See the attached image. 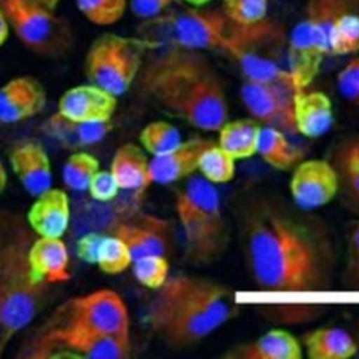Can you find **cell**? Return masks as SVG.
<instances>
[{"mask_svg": "<svg viewBox=\"0 0 359 359\" xmlns=\"http://www.w3.org/2000/svg\"><path fill=\"white\" fill-rule=\"evenodd\" d=\"M359 10V0H306L300 21L287 41V70L297 88H307L328 55V32L344 13Z\"/></svg>", "mask_w": 359, "mask_h": 359, "instance_id": "8992f818", "label": "cell"}, {"mask_svg": "<svg viewBox=\"0 0 359 359\" xmlns=\"http://www.w3.org/2000/svg\"><path fill=\"white\" fill-rule=\"evenodd\" d=\"M112 234L126 244L133 259L153 254L167 257L172 245L171 222L151 213H139L116 223Z\"/></svg>", "mask_w": 359, "mask_h": 359, "instance_id": "5bb4252c", "label": "cell"}, {"mask_svg": "<svg viewBox=\"0 0 359 359\" xmlns=\"http://www.w3.org/2000/svg\"><path fill=\"white\" fill-rule=\"evenodd\" d=\"M7 180H8V175H7V170L3 164V161L0 160V195L4 192L6 187H7Z\"/></svg>", "mask_w": 359, "mask_h": 359, "instance_id": "7bdbcfd3", "label": "cell"}, {"mask_svg": "<svg viewBox=\"0 0 359 359\" xmlns=\"http://www.w3.org/2000/svg\"><path fill=\"white\" fill-rule=\"evenodd\" d=\"M38 351V356L125 359L130 355V339L100 335L63 318L42 335Z\"/></svg>", "mask_w": 359, "mask_h": 359, "instance_id": "8fae6325", "label": "cell"}, {"mask_svg": "<svg viewBox=\"0 0 359 359\" xmlns=\"http://www.w3.org/2000/svg\"><path fill=\"white\" fill-rule=\"evenodd\" d=\"M255 154L271 168L278 171L292 170L302 157L300 151L290 143L287 133L262 125L258 133Z\"/></svg>", "mask_w": 359, "mask_h": 359, "instance_id": "f1b7e54d", "label": "cell"}, {"mask_svg": "<svg viewBox=\"0 0 359 359\" xmlns=\"http://www.w3.org/2000/svg\"><path fill=\"white\" fill-rule=\"evenodd\" d=\"M136 81L158 107L202 132H217L229 119L223 80L205 52L157 41Z\"/></svg>", "mask_w": 359, "mask_h": 359, "instance_id": "7a4b0ae2", "label": "cell"}, {"mask_svg": "<svg viewBox=\"0 0 359 359\" xmlns=\"http://www.w3.org/2000/svg\"><path fill=\"white\" fill-rule=\"evenodd\" d=\"M132 255L126 244L115 234L101 236L95 248L94 262L105 275H119L130 268Z\"/></svg>", "mask_w": 359, "mask_h": 359, "instance_id": "4dcf8cb0", "label": "cell"}, {"mask_svg": "<svg viewBox=\"0 0 359 359\" xmlns=\"http://www.w3.org/2000/svg\"><path fill=\"white\" fill-rule=\"evenodd\" d=\"M8 161L15 178L31 196L52 187V164L41 142L25 139L13 146Z\"/></svg>", "mask_w": 359, "mask_h": 359, "instance_id": "e0dca14e", "label": "cell"}, {"mask_svg": "<svg viewBox=\"0 0 359 359\" xmlns=\"http://www.w3.org/2000/svg\"><path fill=\"white\" fill-rule=\"evenodd\" d=\"M60 0H0L10 31L31 53L46 59L67 56L76 43L69 20L57 14Z\"/></svg>", "mask_w": 359, "mask_h": 359, "instance_id": "ba28073f", "label": "cell"}, {"mask_svg": "<svg viewBox=\"0 0 359 359\" xmlns=\"http://www.w3.org/2000/svg\"><path fill=\"white\" fill-rule=\"evenodd\" d=\"M182 142L177 126L167 121H151L139 133V143L143 150L153 156H160Z\"/></svg>", "mask_w": 359, "mask_h": 359, "instance_id": "d6a6232c", "label": "cell"}, {"mask_svg": "<svg viewBox=\"0 0 359 359\" xmlns=\"http://www.w3.org/2000/svg\"><path fill=\"white\" fill-rule=\"evenodd\" d=\"M98 170L100 161L95 156L84 150H77L66 158L62 167V178L69 189L83 192L87 191L91 177Z\"/></svg>", "mask_w": 359, "mask_h": 359, "instance_id": "836d02e7", "label": "cell"}, {"mask_svg": "<svg viewBox=\"0 0 359 359\" xmlns=\"http://www.w3.org/2000/svg\"><path fill=\"white\" fill-rule=\"evenodd\" d=\"M236 158L223 150L217 143L209 144L198 164L199 175L212 185H223L230 182L236 174Z\"/></svg>", "mask_w": 359, "mask_h": 359, "instance_id": "f546056e", "label": "cell"}, {"mask_svg": "<svg viewBox=\"0 0 359 359\" xmlns=\"http://www.w3.org/2000/svg\"><path fill=\"white\" fill-rule=\"evenodd\" d=\"M223 359H302V342L283 328H272L255 339L229 346Z\"/></svg>", "mask_w": 359, "mask_h": 359, "instance_id": "44dd1931", "label": "cell"}, {"mask_svg": "<svg viewBox=\"0 0 359 359\" xmlns=\"http://www.w3.org/2000/svg\"><path fill=\"white\" fill-rule=\"evenodd\" d=\"M10 35V25L3 14V11L0 10V48L6 43V41L8 39Z\"/></svg>", "mask_w": 359, "mask_h": 359, "instance_id": "b9f144b4", "label": "cell"}, {"mask_svg": "<svg viewBox=\"0 0 359 359\" xmlns=\"http://www.w3.org/2000/svg\"><path fill=\"white\" fill-rule=\"evenodd\" d=\"M331 164L338 177V192L359 209V135L341 139L332 151Z\"/></svg>", "mask_w": 359, "mask_h": 359, "instance_id": "484cf974", "label": "cell"}, {"mask_svg": "<svg viewBox=\"0 0 359 359\" xmlns=\"http://www.w3.org/2000/svg\"><path fill=\"white\" fill-rule=\"evenodd\" d=\"M118 107V97L93 83L67 88L57 101V112L63 116L84 122H111Z\"/></svg>", "mask_w": 359, "mask_h": 359, "instance_id": "9a60e30c", "label": "cell"}, {"mask_svg": "<svg viewBox=\"0 0 359 359\" xmlns=\"http://www.w3.org/2000/svg\"><path fill=\"white\" fill-rule=\"evenodd\" d=\"M359 52V13L341 14L328 32V55L346 56Z\"/></svg>", "mask_w": 359, "mask_h": 359, "instance_id": "1f68e13d", "label": "cell"}, {"mask_svg": "<svg viewBox=\"0 0 359 359\" xmlns=\"http://www.w3.org/2000/svg\"><path fill=\"white\" fill-rule=\"evenodd\" d=\"M293 205L313 212L328 205L338 194V177L330 160H300L293 168L289 181Z\"/></svg>", "mask_w": 359, "mask_h": 359, "instance_id": "7c38bea8", "label": "cell"}, {"mask_svg": "<svg viewBox=\"0 0 359 359\" xmlns=\"http://www.w3.org/2000/svg\"><path fill=\"white\" fill-rule=\"evenodd\" d=\"M293 122L296 133L317 139L325 135L334 123V109L330 97L320 90L299 88L293 94Z\"/></svg>", "mask_w": 359, "mask_h": 359, "instance_id": "ffe728a7", "label": "cell"}, {"mask_svg": "<svg viewBox=\"0 0 359 359\" xmlns=\"http://www.w3.org/2000/svg\"><path fill=\"white\" fill-rule=\"evenodd\" d=\"M247 272L259 290L316 293L334 280L337 254L327 226L309 210L254 196L240 212Z\"/></svg>", "mask_w": 359, "mask_h": 359, "instance_id": "6da1fadb", "label": "cell"}, {"mask_svg": "<svg viewBox=\"0 0 359 359\" xmlns=\"http://www.w3.org/2000/svg\"><path fill=\"white\" fill-rule=\"evenodd\" d=\"M156 45L157 41L140 35L101 34L86 52L84 76L88 83L121 97L137 80L147 52Z\"/></svg>", "mask_w": 359, "mask_h": 359, "instance_id": "9c48e42d", "label": "cell"}, {"mask_svg": "<svg viewBox=\"0 0 359 359\" xmlns=\"http://www.w3.org/2000/svg\"><path fill=\"white\" fill-rule=\"evenodd\" d=\"M294 91L269 87L244 80L240 87V100L251 115L262 126L279 129L287 135L296 133L293 122Z\"/></svg>", "mask_w": 359, "mask_h": 359, "instance_id": "4fadbf2b", "label": "cell"}, {"mask_svg": "<svg viewBox=\"0 0 359 359\" xmlns=\"http://www.w3.org/2000/svg\"><path fill=\"white\" fill-rule=\"evenodd\" d=\"M77 10L95 25L118 22L128 7V0H76Z\"/></svg>", "mask_w": 359, "mask_h": 359, "instance_id": "8d00e7d4", "label": "cell"}, {"mask_svg": "<svg viewBox=\"0 0 359 359\" xmlns=\"http://www.w3.org/2000/svg\"><path fill=\"white\" fill-rule=\"evenodd\" d=\"M261 125L252 118L227 119L217 129V144L236 160L255 156Z\"/></svg>", "mask_w": 359, "mask_h": 359, "instance_id": "83f0119b", "label": "cell"}, {"mask_svg": "<svg viewBox=\"0 0 359 359\" xmlns=\"http://www.w3.org/2000/svg\"><path fill=\"white\" fill-rule=\"evenodd\" d=\"M182 1L191 7H203V6H208L212 0H182Z\"/></svg>", "mask_w": 359, "mask_h": 359, "instance_id": "ee69618b", "label": "cell"}, {"mask_svg": "<svg viewBox=\"0 0 359 359\" xmlns=\"http://www.w3.org/2000/svg\"><path fill=\"white\" fill-rule=\"evenodd\" d=\"M130 269L142 286L156 290L170 276V262L165 255H143L132 261Z\"/></svg>", "mask_w": 359, "mask_h": 359, "instance_id": "e575fe53", "label": "cell"}, {"mask_svg": "<svg viewBox=\"0 0 359 359\" xmlns=\"http://www.w3.org/2000/svg\"><path fill=\"white\" fill-rule=\"evenodd\" d=\"M233 59L237 62L244 80L290 91L297 90L287 67H282L257 52H243Z\"/></svg>", "mask_w": 359, "mask_h": 359, "instance_id": "4316f807", "label": "cell"}, {"mask_svg": "<svg viewBox=\"0 0 359 359\" xmlns=\"http://www.w3.org/2000/svg\"><path fill=\"white\" fill-rule=\"evenodd\" d=\"M303 352L309 359H351L356 355L353 335L341 327H318L302 339Z\"/></svg>", "mask_w": 359, "mask_h": 359, "instance_id": "d4e9b609", "label": "cell"}, {"mask_svg": "<svg viewBox=\"0 0 359 359\" xmlns=\"http://www.w3.org/2000/svg\"><path fill=\"white\" fill-rule=\"evenodd\" d=\"M43 285L28 266L24 243L0 248V353L38 314Z\"/></svg>", "mask_w": 359, "mask_h": 359, "instance_id": "52a82bcc", "label": "cell"}, {"mask_svg": "<svg viewBox=\"0 0 359 359\" xmlns=\"http://www.w3.org/2000/svg\"><path fill=\"white\" fill-rule=\"evenodd\" d=\"M269 0H222L220 10L236 24L254 27L266 21Z\"/></svg>", "mask_w": 359, "mask_h": 359, "instance_id": "d590c367", "label": "cell"}, {"mask_svg": "<svg viewBox=\"0 0 359 359\" xmlns=\"http://www.w3.org/2000/svg\"><path fill=\"white\" fill-rule=\"evenodd\" d=\"M174 210L182 236L184 255L192 265H209L229 245V229L216 187L192 175L174 192Z\"/></svg>", "mask_w": 359, "mask_h": 359, "instance_id": "5b68a950", "label": "cell"}, {"mask_svg": "<svg viewBox=\"0 0 359 359\" xmlns=\"http://www.w3.org/2000/svg\"><path fill=\"white\" fill-rule=\"evenodd\" d=\"M337 86L346 100L359 105V57L351 59L337 74Z\"/></svg>", "mask_w": 359, "mask_h": 359, "instance_id": "ab89813d", "label": "cell"}, {"mask_svg": "<svg viewBox=\"0 0 359 359\" xmlns=\"http://www.w3.org/2000/svg\"><path fill=\"white\" fill-rule=\"evenodd\" d=\"M153 292L146 323L153 335L172 351L198 346L238 311L234 290L202 275L170 273Z\"/></svg>", "mask_w": 359, "mask_h": 359, "instance_id": "3957f363", "label": "cell"}, {"mask_svg": "<svg viewBox=\"0 0 359 359\" xmlns=\"http://www.w3.org/2000/svg\"><path fill=\"white\" fill-rule=\"evenodd\" d=\"M180 0H129L130 11L140 20L156 18L168 11Z\"/></svg>", "mask_w": 359, "mask_h": 359, "instance_id": "60d3db41", "label": "cell"}, {"mask_svg": "<svg viewBox=\"0 0 359 359\" xmlns=\"http://www.w3.org/2000/svg\"><path fill=\"white\" fill-rule=\"evenodd\" d=\"M109 172L115 178L121 191L143 192L150 184V157L140 144H121L109 164Z\"/></svg>", "mask_w": 359, "mask_h": 359, "instance_id": "603a6c76", "label": "cell"}, {"mask_svg": "<svg viewBox=\"0 0 359 359\" xmlns=\"http://www.w3.org/2000/svg\"><path fill=\"white\" fill-rule=\"evenodd\" d=\"M48 94L32 76H17L0 87V122L17 123L43 111Z\"/></svg>", "mask_w": 359, "mask_h": 359, "instance_id": "2e32d148", "label": "cell"}, {"mask_svg": "<svg viewBox=\"0 0 359 359\" xmlns=\"http://www.w3.org/2000/svg\"><path fill=\"white\" fill-rule=\"evenodd\" d=\"M212 143L208 137H191L164 154L150 157L151 184L170 185L192 177L203 150Z\"/></svg>", "mask_w": 359, "mask_h": 359, "instance_id": "ac0fdd59", "label": "cell"}, {"mask_svg": "<svg viewBox=\"0 0 359 359\" xmlns=\"http://www.w3.org/2000/svg\"><path fill=\"white\" fill-rule=\"evenodd\" d=\"M111 122L84 123L55 112L43 122L42 130L63 147L76 150L102 140L111 130Z\"/></svg>", "mask_w": 359, "mask_h": 359, "instance_id": "cb8c5ba5", "label": "cell"}, {"mask_svg": "<svg viewBox=\"0 0 359 359\" xmlns=\"http://www.w3.org/2000/svg\"><path fill=\"white\" fill-rule=\"evenodd\" d=\"M139 28L140 36L201 52H223L230 57L243 52H255L258 46L272 42L279 35L278 27L268 21L244 27L231 21L220 8H206V6L168 10L146 20Z\"/></svg>", "mask_w": 359, "mask_h": 359, "instance_id": "277c9868", "label": "cell"}, {"mask_svg": "<svg viewBox=\"0 0 359 359\" xmlns=\"http://www.w3.org/2000/svg\"><path fill=\"white\" fill-rule=\"evenodd\" d=\"M87 192L94 202L109 203L116 199L121 192L119 185L109 172V170H98L90 180Z\"/></svg>", "mask_w": 359, "mask_h": 359, "instance_id": "f35d334b", "label": "cell"}, {"mask_svg": "<svg viewBox=\"0 0 359 359\" xmlns=\"http://www.w3.org/2000/svg\"><path fill=\"white\" fill-rule=\"evenodd\" d=\"M65 320L91 332L130 339V317L125 300L112 289H97L65 304Z\"/></svg>", "mask_w": 359, "mask_h": 359, "instance_id": "30bf717a", "label": "cell"}, {"mask_svg": "<svg viewBox=\"0 0 359 359\" xmlns=\"http://www.w3.org/2000/svg\"><path fill=\"white\" fill-rule=\"evenodd\" d=\"M70 199L65 189L48 188L34 196L27 212V222L38 236L63 237L70 226Z\"/></svg>", "mask_w": 359, "mask_h": 359, "instance_id": "d6986e66", "label": "cell"}, {"mask_svg": "<svg viewBox=\"0 0 359 359\" xmlns=\"http://www.w3.org/2000/svg\"><path fill=\"white\" fill-rule=\"evenodd\" d=\"M344 283L351 290H359V220L352 223L345 251Z\"/></svg>", "mask_w": 359, "mask_h": 359, "instance_id": "74e56055", "label": "cell"}, {"mask_svg": "<svg viewBox=\"0 0 359 359\" xmlns=\"http://www.w3.org/2000/svg\"><path fill=\"white\" fill-rule=\"evenodd\" d=\"M353 338H355V342H356V355H355V358H359V330H358L356 335H353Z\"/></svg>", "mask_w": 359, "mask_h": 359, "instance_id": "f6af8a7d", "label": "cell"}, {"mask_svg": "<svg viewBox=\"0 0 359 359\" xmlns=\"http://www.w3.org/2000/svg\"><path fill=\"white\" fill-rule=\"evenodd\" d=\"M27 262L43 283H63L70 279V258L62 237L38 236L27 248Z\"/></svg>", "mask_w": 359, "mask_h": 359, "instance_id": "7402d4cb", "label": "cell"}]
</instances>
